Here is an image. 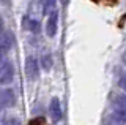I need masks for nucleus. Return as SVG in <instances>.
I'll return each mask as SVG.
<instances>
[{"label": "nucleus", "mask_w": 126, "mask_h": 125, "mask_svg": "<svg viewBox=\"0 0 126 125\" xmlns=\"http://www.w3.org/2000/svg\"><path fill=\"white\" fill-rule=\"evenodd\" d=\"M2 30H3V21H2V18H0V33H2Z\"/></svg>", "instance_id": "13"}, {"label": "nucleus", "mask_w": 126, "mask_h": 125, "mask_svg": "<svg viewBox=\"0 0 126 125\" xmlns=\"http://www.w3.org/2000/svg\"><path fill=\"white\" fill-rule=\"evenodd\" d=\"M2 119H3V108L0 106V122H2Z\"/></svg>", "instance_id": "12"}, {"label": "nucleus", "mask_w": 126, "mask_h": 125, "mask_svg": "<svg viewBox=\"0 0 126 125\" xmlns=\"http://www.w3.org/2000/svg\"><path fill=\"white\" fill-rule=\"evenodd\" d=\"M50 67H52V59H50V56H43V68L50 70Z\"/></svg>", "instance_id": "9"}, {"label": "nucleus", "mask_w": 126, "mask_h": 125, "mask_svg": "<svg viewBox=\"0 0 126 125\" xmlns=\"http://www.w3.org/2000/svg\"><path fill=\"white\" fill-rule=\"evenodd\" d=\"M30 24H32V25H30V29H32V30H33V32H38V29H39V25H38V22H36V21H32V22H30Z\"/></svg>", "instance_id": "11"}, {"label": "nucleus", "mask_w": 126, "mask_h": 125, "mask_svg": "<svg viewBox=\"0 0 126 125\" xmlns=\"http://www.w3.org/2000/svg\"><path fill=\"white\" fill-rule=\"evenodd\" d=\"M49 112H50L52 120H55V122H58L62 119V104L58 98H52V101L49 104Z\"/></svg>", "instance_id": "5"}, {"label": "nucleus", "mask_w": 126, "mask_h": 125, "mask_svg": "<svg viewBox=\"0 0 126 125\" xmlns=\"http://www.w3.org/2000/svg\"><path fill=\"white\" fill-rule=\"evenodd\" d=\"M110 119H112L113 122H118V124H125V122H126V111H123V109H115Z\"/></svg>", "instance_id": "6"}, {"label": "nucleus", "mask_w": 126, "mask_h": 125, "mask_svg": "<svg viewBox=\"0 0 126 125\" xmlns=\"http://www.w3.org/2000/svg\"><path fill=\"white\" fill-rule=\"evenodd\" d=\"M25 75L30 81H35L39 75V67H38V60L35 57H27L25 60Z\"/></svg>", "instance_id": "1"}, {"label": "nucleus", "mask_w": 126, "mask_h": 125, "mask_svg": "<svg viewBox=\"0 0 126 125\" xmlns=\"http://www.w3.org/2000/svg\"><path fill=\"white\" fill-rule=\"evenodd\" d=\"M57 27H58V11L54 10L47 18V24H46V33L47 37H55L57 33Z\"/></svg>", "instance_id": "3"}, {"label": "nucleus", "mask_w": 126, "mask_h": 125, "mask_svg": "<svg viewBox=\"0 0 126 125\" xmlns=\"http://www.w3.org/2000/svg\"><path fill=\"white\" fill-rule=\"evenodd\" d=\"M55 0H43V11L46 14H50L52 11L55 10Z\"/></svg>", "instance_id": "7"}, {"label": "nucleus", "mask_w": 126, "mask_h": 125, "mask_svg": "<svg viewBox=\"0 0 126 125\" xmlns=\"http://www.w3.org/2000/svg\"><path fill=\"white\" fill-rule=\"evenodd\" d=\"M16 103V95L11 89H2L0 90V106L2 108H11Z\"/></svg>", "instance_id": "2"}, {"label": "nucleus", "mask_w": 126, "mask_h": 125, "mask_svg": "<svg viewBox=\"0 0 126 125\" xmlns=\"http://www.w3.org/2000/svg\"><path fill=\"white\" fill-rule=\"evenodd\" d=\"M13 75H14V68L8 62L5 67L0 70V84H10L13 81Z\"/></svg>", "instance_id": "4"}, {"label": "nucleus", "mask_w": 126, "mask_h": 125, "mask_svg": "<svg viewBox=\"0 0 126 125\" xmlns=\"http://www.w3.org/2000/svg\"><path fill=\"white\" fill-rule=\"evenodd\" d=\"M113 104H115L117 109H123V111H126V95H123V97H117L115 101H113Z\"/></svg>", "instance_id": "8"}, {"label": "nucleus", "mask_w": 126, "mask_h": 125, "mask_svg": "<svg viewBox=\"0 0 126 125\" xmlns=\"http://www.w3.org/2000/svg\"><path fill=\"white\" fill-rule=\"evenodd\" d=\"M2 125H21V122L17 119H6L2 122Z\"/></svg>", "instance_id": "10"}, {"label": "nucleus", "mask_w": 126, "mask_h": 125, "mask_svg": "<svg viewBox=\"0 0 126 125\" xmlns=\"http://www.w3.org/2000/svg\"><path fill=\"white\" fill-rule=\"evenodd\" d=\"M62 2H63V5H66V3H68V0H62Z\"/></svg>", "instance_id": "14"}]
</instances>
